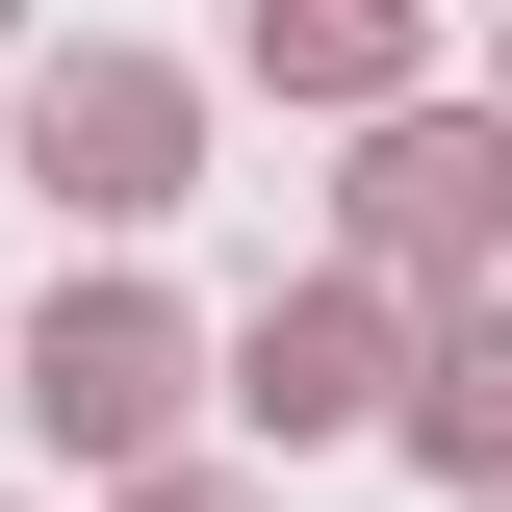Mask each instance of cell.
Masks as SVG:
<instances>
[{"label": "cell", "mask_w": 512, "mask_h": 512, "mask_svg": "<svg viewBox=\"0 0 512 512\" xmlns=\"http://www.w3.org/2000/svg\"><path fill=\"white\" fill-rule=\"evenodd\" d=\"M26 410H52L77 461H128L154 410H180V333H154V308H52V333H26Z\"/></svg>", "instance_id": "1"}, {"label": "cell", "mask_w": 512, "mask_h": 512, "mask_svg": "<svg viewBox=\"0 0 512 512\" xmlns=\"http://www.w3.org/2000/svg\"><path fill=\"white\" fill-rule=\"evenodd\" d=\"M26 154H52L77 205H180V103H154V77H52V103H26Z\"/></svg>", "instance_id": "2"}, {"label": "cell", "mask_w": 512, "mask_h": 512, "mask_svg": "<svg viewBox=\"0 0 512 512\" xmlns=\"http://www.w3.org/2000/svg\"><path fill=\"white\" fill-rule=\"evenodd\" d=\"M384 231H512V154L487 128H384Z\"/></svg>", "instance_id": "3"}, {"label": "cell", "mask_w": 512, "mask_h": 512, "mask_svg": "<svg viewBox=\"0 0 512 512\" xmlns=\"http://www.w3.org/2000/svg\"><path fill=\"white\" fill-rule=\"evenodd\" d=\"M333 410H359V308H282L256 333V436H333Z\"/></svg>", "instance_id": "4"}, {"label": "cell", "mask_w": 512, "mask_h": 512, "mask_svg": "<svg viewBox=\"0 0 512 512\" xmlns=\"http://www.w3.org/2000/svg\"><path fill=\"white\" fill-rule=\"evenodd\" d=\"M410 436H436V461H461V487H487V461H512V333H461V359H436V384H410Z\"/></svg>", "instance_id": "5"}]
</instances>
